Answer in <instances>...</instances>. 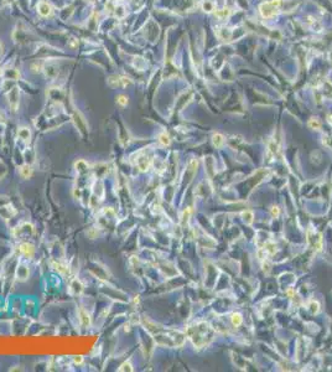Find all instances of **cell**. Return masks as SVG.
Instances as JSON below:
<instances>
[{
	"instance_id": "obj_1",
	"label": "cell",
	"mask_w": 332,
	"mask_h": 372,
	"mask_svg": "<svg viewBox=\"0 0 332 372\" xmlns=\"http://www.w3.org/2000/svg\"><path fill=\"white\" fill-rule=\"evenodd\" d=\"M143 324L157 345L166 346V347H180L185 344V340H186L185 332L164 328V326L155 324L148 319H144Z\"/></svg>"
},
{
	"instance_id": "obj_2",
	"label": "cell",
	"mask_w": 332,
	"mask_h": 372,
	"mask_svg": "<svg viewBox=\"0 0 332 372\" xmlns=\"http://www.w3.org/2000/svg\"><path fill=\"white\" fill-rule=\"evenodd\" d=\"M185 334L192 341L193 346L197 349H202V347L207 346L215 339V330L206 321L195 323V324L190 325Z\"/></svg>"
},
{
	"instance_id": "obj_3",
	"label": "cell",
	"mask_w": 332,
	"mask_h": 372,
	"mask_svg": "<svg viewBox=\"0 0 332 372\" xmlns=\"http://www.w3.org/2000/svg\"><path fill=\"white\" fill-rule=\"evenodd\" d=\"M280 4L281 0H271V1L263 2L259 6V11L263 17H271L278 12V7L280 6Z\"/></svg>"
},
{
	"instance_id": "obj_4",
	"label": "cell",
	"mask_w": 332,
	"mask_h": 372,
	"mask_svg": "<svg viewBox=\"0 0 332 372\" xmlns=\"http://www.w3.org/2000/svg\"><path fill=\"white\" fill-rule=\"evenodd\" d=\"M130 83H131V81L126 77H123V76H111L109 80H108V85L113 88H115V87H126Z\"/></svg>"
},
{
	"instance_id": "obj_5",
	"label": "cell",
	"mask_w": 332,
	"mask_h": 372,
	"mask_svg": "<svg viewBox=\"0 0 332 372\" xmlns=\"http://www.w3.org/2000/svg\"><path fill=\"white\" fill-rule=\"evenodd\" d=\"M37 10H39V14H40L41 16H48V15H51V12H52V7H51V5H50L47 1H43V0H41V1L37 4Z\"/></svg>"
},
{
	"instance_id": "obj_6",
	"label": "cell",
	"mask_w": 332,
	"mask_h": 372,
	"mask_svg": "<svg viewBox=\"0 0 332 372\" xmlns=\"http://www.w3.org/2000/svg\"><path fill=\"white\" fill-rule=\"evenodd\" d=\"M20 251H21L25 256H27V257H31V256L34 254V252H35L34 246L30 244V243H22V244L20 246Z\"/></svg>"
},
{
	"instance_id": "obj_7",
	"label": "cell",
	"mask_w": 332,
	"mask_h": 372,
	"mask_svg": "<svg viewBox=\"0 0 332 372\" xmlns=\"http://www.w3.org/2000/svg\"><path fill=\"white\" fill-rule=\"evenodd\" d=\"M78 316H80V320H81V323H82L83 325H89L91 319H89L88 313H87L84 309H82V308L80 309V311H78Z\"/></svg>"
},
{
	"instance_id": "obj_8",
	"label": "cell",
	"mask_w": 332,
	"mask_h": 372,
	"mask_svg": "<svg viewBox=\"0 0 332 372\" xmlns=\"http://www.w3.org/2000/svg\"><path fill=\"white\" fill-rule=\"evenodd\" d=\"M230 321H232L233 326L238 328V326H240V324L243 321V318H242V315L239 313H233L232 316H230Z\"/></svg>"
},
{
	"instance_id": "obj_9",
	"label": "cell",
	"mask_w": 332,
	"mask_h": 372,
	"mask_svg": "<svg viewBox=\"0 0 332 372\" xmlns=\"http://www.w3.org/2000/svg\"><path fill=\"white\" fill-rule=\"evenodd\" d=\"M212 142H213V145H215L216 148H221L222 145H223V143H224L223 135H222V134H220V133L215 134V135H213V138H212Z\"/></svg>"
},
{
	"instance_id": "obj_10",
	"label": "cell",
	"mask_w": 332,
	"mask_h": 372,
	"mask_svg": "<svg viewBox=\"0 0 332 372\" xmlns=\"http://www.w3.org/2000/svg\"><path fill=\"white\" fill-rule=\"evenodd\" d=\"M20 174H21L25 179H27L29 176H31V168H30L29 165H24V166H21V169H20Z\"/></svg>"
},
{
	"instance_id": "obj_11",
	"label": "cell",
	"mask_w": 332,
	"mask_h": 372,
	"mask_svg": "<svg viewBox=\"0 0 332 372\" xmlns=\"http://www.w3.org/2000/svg\"><path fill=\"white\" fill-rule=\"evenodd\" d=\"M242 217H243V220L245 221V223H252L253 222V213L250 212V211H245V212H243L242 213Z\"/></svg>"
},
{
	"instance_id": "obj_12",
	"label": "cell",
	"mask_w": 332,
	"mask_h": 372,
	"mask_svg": "<svg viewBox=\"0 0 332 372\" xmlns=\"http://www.w3.org/2000/svg\"><path fill=\"white\" fill-rule=\"evenodd\" d=\"M309 127L312 128V129H320V128H321V124H320V122H319L317 119L312 118V119L309 120Z\"/></svg>"
},
{
	"instance_id": "obj_13",
	"label": "cell",
	"mask_w": 332,
	"mask_h": 372,
	"mask_svg": "<svg viewBox=\"0 0 332 372\" xmlns=\"http://www.w3.org/2000/svg\"><path fill=\"white\" fill-rule=\"evenodd\" d=\"M19 135H20V138L24 139V140H29V138H30V133H29V130H27L26 128H22V129L19 132Z\"/></svg>"
},
{
	"instance_id": "obj_14",
	"label": "cell",
	"mask_w": 332,
	"mask_h": 372,
	"mask_svg": "<svg viewBox=\"0 0 332 372\" xmlns=\"http://www.w3.org/2000/svg\"><path fill=\"white\" fill-rule=\"evenodd\" d=\"M229 14H230V10L229 9H223V10H218V11H216V15L218 16V17H227V16H229Z\"/></svg>"
},
{
	"instance_id": "obj_15",
	"label": "cell",
	"mask_w": 332,
	"mask_h": 372,
	"mask_svg": "<svg viewBox=\"0 0 332 372\" xmlns=\"http://www.w3.org/2000/svg\"><path fill=\"white\" fill-rule=\"evenodd\" d=\"M119 371H133V366H131L130 362H124V364L120 366Z\"/></svg>"
},
{
	"instance_id": "obj_16",
	"label": "cell",
	"mask_w": 332,
	"mask_h": 372,
	"mask_svg": "<svg viewBox=\"0 0 332 372\" xmlns=\"http://www.w3.org/2000/svg\"><path fill=\"white\" fill-rule=\"evenodd\" d=\"M160 142H161V144H164V145H169V144H170V138H169V135H167V134H161V135H160Z\"/></svg>"
},
{
	"instance_id": "obj_17",
	"label": "cell",
	"mask_w": 332,
	"mask_h": 372,
	"mask_svg": "<svg viewBox=\"0 0 332 372\" xmlns=\"http://www.w3.org/2000/svg\"><path fill=\"white\" fill-rule=\"evenodd\" d=\"M116 102H118L119 104H121V105H125V104L128 103V99H126V97H125V95H118V98H116Z\"/></svg>"
},
{
	"instance_id": "obj_18",
	"label": "cell",
	"mask_w": 332,
	"mask_h": 372,
	"mask_svg": "<svg viewBox=\"0 0 332 372\" xmlns=\"http://www.w3.org/2000/svg\"><path fill=\"white\" fill-rule=\"evenodd\" d=\"M311 306H312V309H311L312 313H317V311H319V306H320V305H319L317 301H311Z\"/></svg>"
},
{
	"instance_id": "obj_19",
	"label": "cell",
	"mask_w": 332,
	"mask_h": 372,
	"mask_svg": "<svg viewBox=\"0 0 332 372\" xmlns=\"http://www.w3.org/2000/svg\"><path fill=\"white\" fill-rule=\"evenodd\" d=\"M271 215H273L274 217H278V216H279V207H278V206H273V207H271Z\"/></svg>"
},
{
	"instance_id": "obj_20",
	"label": "cell",
	"mask_w": 332,
	"mask_h": 372,
	"mask_svg": "<svg viewBox=\"0 0 332 372\" xmlns=\"http://www.w3.org/2000/svg\"><path fill=\"white\" fill-rule=\"evenodd\" d=\"M286 294H288V295H289V296L291 298V296H293V294H294V291H293V290L290 289V290H288V291H286Z\"/></svg>"
},
{
	"instance_id": "obj_21",
	"label": "cell",
	"mask_w": 332,
	"mask_h": 372,
	"mask_svg": "<svg viewBox=\"0 0 332 372\" xmlns=\"http://www.w3.org/2000/svg\"><path fill=\"white\" fill-rule=\"evenodd\" d=\"M327 118H329V122H330V123H332V115H331V114H329V115H327Z\"/></svg>"
}]
</instances>
